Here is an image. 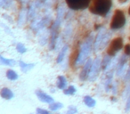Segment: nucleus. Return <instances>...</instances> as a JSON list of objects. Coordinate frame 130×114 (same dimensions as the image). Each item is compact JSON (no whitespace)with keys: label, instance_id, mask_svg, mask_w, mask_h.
<instances>
[{"label":"nucleus","instance_id":"4468645a","mask_svg":"<svg viewBox=\"0 0 130 114\" xmlns=\"http://www.w3.org/2000/svg\"><path fill=\"white\" fill-rule=\"evenodd\" d=\"M68 45H64V46L61 48V52L59 53V54H58L57 56V59H56V62H58V63H61V62L63 61V59H64L65 57V54H66V53H67L68 51Z\"/></svg>","mask_w":130,"mask_h":114},{"label":"nucleus","instance_id":"cd10ccee","mask_svg":"<svg viewBox=\"0 0 130 114\" xmlns=\"http://www.w3.org/2000/svg\"><path fill=\"white\" fill-rule=\"evenodd\" d=\"M127 12H128V14L130 15V6H129V7H128V11H127Z\"/></svg>","mask_w":130,"mask_h":114},{"label":"nucleus","instance_id":"bb28decb","mask_svg":"<svg viewBox=\"0 0 130 114\" xmlns=\"http://www.w3.org/2000/svg\"><path fill=\"white\" fill-rule=\"evenodd\" d=\"M128 0H118V2L119 3V4H125V3L127 2Z\"/></svg>","mask_w":130,"mask_h":114},{"label":"nucleus","instance_id":"b1692460","mask_svg":"<svg viewBox=\"0 0 130 114\" xmlns=\"http://www.w3.org/2000/svg\"><path fill=\"white\" fill-rule=\"evenodd\" d=\"M124 54L127 56L130 55V44H126L124 46Z\"/></svg>","mask_w":130,"mask_h":114},{"label":"nucleus","instance_id":"2eb2a0df","mask_svg":"<svg viewBox=\"0 0 130 114\" xmlns=\"http://www.w3.org/2000/svg\"><path fill=\"white\" fill-rule=\"evenodd\" d=\"M16 62L12 59H6L3 56H0V65L5 66H14Z\"/></svg>","mask_w":130,"mask_h":114},{"label":"nucleus","instance_id":"9b49d317","mask_svg":"<svg viewBox=\"0 0 130 114\" xmlns=\"http://www.w3.org/2000/svg\"><path fill=\"white\" fill-rule=\"evenodd\" d=\"M0 95H1V97H3L6 100H11L12 98H13L14 94H13V93L9 88L4 87V88H2L1 91H0Z\"/></svg>","mask_w":130,"mask_h":114},{"label":"nucleus","instance_id":"dca6fc26","mask_svg":"<svg viewBox=\"0 0 130 114\" xmlns=\"http://www.w3.org/2000/svg\"><path fill=\"white\" fill-rule=\"evenodd\" d=\"M84 103H85V104L87 105V107H89V108H93V107H94L96 104L95 100L89 95H87L84 97Z\"/></svg>","mask_w":130,"mask_h":114},{"label":"nucleus","instance_id":"1a4fd4ad","mask_svg":"<svg viewBox=\"0 0 130 114\" xmlns=\"http://www.w3.org/2000/svg\"><path fill=\"white\" fill-rule=\"evenodd\" d=\"M126 61H127V55H126V54H124L120 57V59L119 60V62H118V65H117L118 76H121V75L124 73V69H125V66H126Z\"/></svg>","mask_w":130,"mask_h":114},{"label":"nucleus","instance_id":"20e7f679","mask_svg":"<svg viewBox=\"0 0 130 114\" xmlns=\"http://www.w3.org/2000/svg\"><path fill=\"white\" fill-rule=\"evenodd\" d=\"M110 33H108L104 29H101L98 35L96 36L95 40L94 43V47L95 51H99L101 49H103L106 45L108 44L109 39H110Z\"/></svg>","mask_w":130,"mask_h":114},{"label":"nucleus","instance_id":"ddd939ff","mask_svg":"<svg viewBox=\"0 0 130 114\" xmlns=\"http://www.w3.org/2000/svg\"><path fill=\"white\" fill-rule=\"evenodd\" d=\"M110 63H111V56H110L109 54H107V55L104 56V58L103 59V61H102V68H103V70H107L109 67H110Z\"/></svg>","mask_w":130,"mask_h":114},{"label":"nucleus","instance_id":"f257e3e1","mask_svg":"<svg viewBox=\"0 0 130 114\" xmlns=\"http://www.w3.org/2000/svg\"><path fill=\"white\" fill-rule=\"evenodd\" d=\"M112 6V0H91L89 11L93 14L106 16Z\"/></svg>","mask_w":130,"mask_h":114},{"label":"nucleus","instance_id":"f3484780","mask_svg":"<svg viewBox=\"0 0 130 114\" xmlns=\"http://www.w3.org/2000/svg\"><path fill=\"white\" fill-rule=\"evenodd\" d=\"M67 86V80L63 76L58 77V81H57V87L59 89H63L64 90L65 87Z\"/></svg>","mask_w":130,"mask_h":114},{"label":"nucleus","instance_id":"a211bd4d","mask_svg":"<svg viewBox=\"0 0 130 114\" xmlns=\"http://www.w3.org/2000/svg\"><path fill=\"white\" fill-rule=\"evenodd\" d=\"M6 78L9 80H16L18 78V74L13 70H8L6 72Z\"/></svg>","mask_w":130,"mask_h":114},{"label":"nucleus","instance_id":"f8f14e48","mask_svg":"<svg viewBox=\"0 0 130 114\" xmlns=\"http://www.w3.org/2000/svg\"><path fill=\"white\" fill-rule=\"evenodd\" d=\"M19 64H20L21 70H22L23 72H28V71H29L30 70H32L33 68L35 67L34 63H25V62H22V61H20Z\"/></svg>","mask_w":130,"mask_h":114},{"label":"nucleus","instance_id":"4be33fe9","mask_svg":"<svg viewBox=\"0 0 130 114\" xmlns=\"http://www.w3.org/2000/svg\"><path fill=\"white\" fill-rule=\"evenodd\" d=\"M78 112V109L75 106H70L69 110L67 111V114H75Z\"/></svg>","mask_w":130,"mask_h":114},{"label":"nucleus","instance_id":"a878e982","mask_svg":"<svg viewBox=\"0 0 130 114\" xmlns=\"http://www.w3.org/2000/svg\"><path fill=\"white\" fill-rule=\"evenodd\" d=\"M130 79V69L126 71V77H125V80H129Z\"/></svg>","mask_w":130,"mask_h":114},{"label":"nucleus","instance_id":"412c9836","mask_svg":"<svg viewBox=\"0 0 130 114\" xmlns=\"http://www.w3.org/2000/svg\"><path fill=\"white\" fill-rule=\"evenodd\" d=\"M16 50L18 51V53H20V54H24V53L27 52V48H26V47L24 46L23 44H22V43L17 44Z\"/></svg>","mask_w":130,"mask_h":114},{"label":"nucleus","instance_id":"f03ea898","mask_svg":"<svg viewBox=\"0 0 130 114\" xmlns=\"http://www.w3.org/2000/svg\"><path fill=\"white\" fill-rule=\"evenodd\" d=\"M92 43H93V37H89L87 40L83 43V45L80 47V50L78 54L76 57V61L75 63L77 65H80L82 64L87 59V57L89 56L92 50Z\"/></svg>","mask_w":130,"mask_h":114},{"label":"nucleus","instance_id":"393cba45","mask_svg":"<svg viewBox=\"0 0 130 114\" xmlns=\"http://www.w3.org/2000/svg\"><path fill=\"white\" fill-rule=\"evenodd\" d=\"M126 111H130V97L128 98L127 103H126Z\"/></svg>","mask_w":130,"mask_h":114},{"label":"nucleus","instance_id":"0eeeda50","mask_svg":"<svg viewBox=\"0 0 130 114\" xmlns=\"http://www.w3.org/2000/svg\"><path fill=\"white\" fill-rule=\"evenodd\" d=\"M101 63H102V62H101V60H100V58H96L95 60L93 62L92 67H91V70H90V73H89V76H88V78L90 81H94V80L96 79L98 74H99L100 68L102 67Z\"/></svg>","mask_w":130,"mask_h":114},{"label":"nucleus","instance_id":"5701e85b","mask_svg":"<svg viewBox=\"0 0 130 114\" xmlns=\"http://www.w3.org/2000/svg\"><path fill=\"white\" fill-rule=\"evenodd\" d=\"M36 114H51V113L46 110H44V109H41V108H38L36 110Z\"/></svg>","mask_w":130,"mask_h":114},{"label":"nucleus","instance_id":"6e6552de","mask_svg":"<svg viewBox=\"0 0 130 114\" xmlns=\"http://www.w3.org/2000/svg\"><path fill=\"white\" fill-rule=\"evenodd\" d=\"M92 63H93L92 59H88V60L86 62L85 66H84L83 70H82V71L80 72V75H79V78L81 80H85L88 78L91 67H92Z\"/></svg>","mask_w":130,"mask_h":114},{"label":"nucleus","instance_id":"423d86ee","mask_svg":"<svg viewBox=\"0 0 130 114\" xmlns=\"http://www.w3.org/2000/svg\"><path fill=\"white\" fill-rule=\"evenodd\" d=\"M66 2L71 9L79 10L88 7L91 0H66Z\"/></svg>","mask_w":130,"mask_h":114},{"label":"nucleus","instance_id":"6ab92c4d","mask_svg":"<svg viewBox=\"0 0 130 114\" xmlns=\"http://www.w3.org/2000/svg\"><path fill=\"white\" fill-rule=\"evenodd\" d=\"M62 107H63V104L61 103H52L49 105V109H50L51 110H53V111H56V110H61Z\"/></svg>","mask_w":130,"mask_h":114},{"label":"nucleus","instance_id":"39448f33","mask_svg":"<svg viewBox=\"0 0 130 114\" xmlns=\"http://www.w3.org/2000/svg\"><path fill=\"white\" fill-rule=\"evenodd\" d=\"M123 45H124V44H123V38H120V37L115 38L110 43L108 50H107V54H109L111 57L112 56H115L116 54L122 49Z\"/></svg>","mask_w":130,"mask_h":114},{"label":"nucleus","instance_id":"aec40b11","mask_svg":"<svg viewBox=\"0 0 130 114\" xmlns=\"http://www.w3.org/2000/svg\"><path fill=\"white\" fill-rule=\"evenodd\" d=\"M64 94H71V95H73V94L76 93V88H75L74 86H70L68 88L64 89Z\"/></svg>","mask_w":130,"mask_h":114},{"label":"nucleus","instance_id":"7ed1b4c3","mask_svg":"<svg viewBox=\"0 0 130 114\" xmlns=\"http://www.w3.org/2000/svg\"><path fill=\"white\" fill-rule=\"evenodd\" d=\"M126 15L123 10L121 9H116L114 11L113 16L111 18V22L110 24V28L112 30H118L123 28L126 24Z\"/></svg>","mask_w":130,"mask_h":114},{"label":"nucleus","instance_id":"9d476101","mask_svg":"<svg viewBox=\"0 0 130 114\" xmlns=\"http://www.w3.org/2000/svg\"><path fill=\"white\" fill-rule=\"evenodd\" d=\"M36 94L38 99H39V101H41L42 103H54V98L49 95V94H47L46 93L43 92V91H40V90L36 91Z\"/></svg>","mask_w":130,"mask_h":114}]
</instances>
